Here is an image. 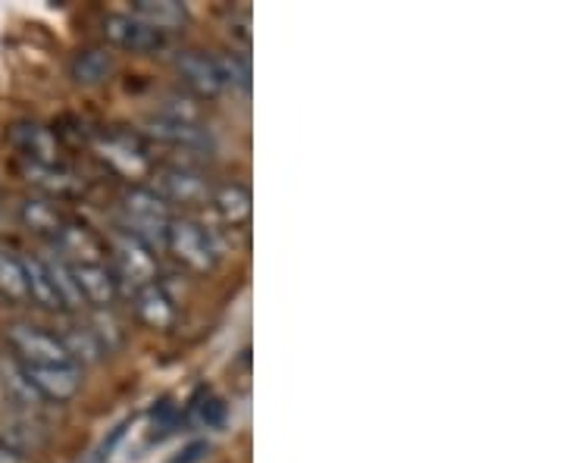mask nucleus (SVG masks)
Returning a JSON list of instances; mask_svg holds the SVG:
<instances>
[{
	"mask_svg": "<svg viewBox=\"0 0 563 463\" xmlns=\"http://www.w3.org/2000/svg\"><path fill=\"white\" fill-rule=\"evenodd\" d=\"M176 73H179L181 85L198 98H217L220 91H225L217 57H210L203 51H179L176 54Z\"/></svg>",
	"mask_w": 563,
	"mask_h": 463,
	"instance_id": "f8f14e48",
	"label": "nucleus"
},
{
	"mask_svg": "<svg viewBox=\"0 0 563 463\" xmlns=\"http://www.w3.org/2000/svg\"><path fill=\"white\" fill-rule=\"evenodd\" d=\"M63 348H66V354H69V361L76 363V366H91V363H98L107 354L103 351V344L98 342V335H95V329L91 326H69L66 332L60 335Z\"/></svg>",
	"mask_w": 563,
	"mask_h": 463,
	"instance_id": "412c9836",
	"label": "nucleus"
},
{
	"mask_svg": "<svg viewBox=\"0 0 563 463\" xmlns=\"http://www.w3.org/2000/svg\"><path fill=\"white\" fill-rule=\"evenodd\" d=\"M225 417H229V407L222 401L220 395L213 392V388H207L201 385L195 395H191V401L185 407V423L195 426V429H220L225 423Z\"/></svg>",
	"mask_w": 563,
	"mask_h": 463,
	"instance_id": "aec40b11",
	"label": "nucleus"
},
{
	"mask_svg": "<svg viewBox=\"0 0 563 463\" xmlns=\"http://www.w3.org/2000/svg\"><path fill=\"white\" fill-rule=\"evenodd\" d=\"M135 313H139V320L144 326H151V329H173L176 320H179V310H176V301L169 298V291L163 288L161 283L154 285H144L135 291Z\"/></svg>",
	"mask_w": 563,
	"mask_h": 463,
	"instance_id": "2eb2a0df",
	"label": "nucleus"
},
{
	"mask_svg": "<svg viewBox=\"0 0 563 463\" xmlns=\"http://www.w3.org/2000/svg\"><path fill=\"white\" fill-rule=\"evenodd\" d=\"M113 69H117V60H113V54L107 47H85L69 63L73 79L85 85V88H95V85L107 81L113 76Z\"/></svg>",
	"mask_w": 563,
	"mask_h": 463,
	"instance_id": "6ab92c4d",
	"label": "nucleus"
},
{
	"mask_svg": "<svg viewBox=\"0 0 563 463\" xmlns=\"http://www.w3.org/2000/svg\"><path fill=\"white\" fill-rule=\"evenodd\" d=\"M22 373V379L29 383V388L38 395L41 401L66 404L73 401L81 392V370L79 366H22L16 363Z\"/></svg>",
	"mask_w": 563,
	"mask_h": 463,
	"instance_id": "6e6552de",
	"label": "nucleus"
},
{
	"mask_svg": "<svg viewBox=\"0 0 563 463\" xmlns=\"http://www.w3.org/2000/svg\"><path fill=\"white\" fill-rule=\"evenodd\" d=\"M103 38L110 41L113 47L132 51V54H157V51L166 47V35L147 29L132 13H110L103 20Z\"/></svg>",
	"mask_w": 563,
	"mask_h": 463,
	"instance_id": "9b49d317",
	"label": "nucleus"
},
{
	"mask_svg": "<svg viewBox=\"0 0 563 463\" xmlns=\"http://www.w3.org/2000/svg\"><path fill=\"white\" fill-rule=\"evenodd\" d=\"M22 176L29 179V185H35L41 191V198L51 201H63V198H79L85 191V181L66 166H35V163H22Z\"/></svg>",
	"mask_w": 563,
	"mask_h": 463,
	"instance_id": "4468645a",
	"label": "nucleus"
},
{
	"mask_svg": "<svg viewBox=\"0 0 563 463\" xmlns=\"http://www.w3.org/2000/svg\"><path fill=\"white\" fill-rule=\"evenodd\" d=\"M20 222L29 229V232H38V235H47L51 242L57 239L63 225H66V213H63L57 201L51 198H25L20 203Z\"/></svg>",
	"mask_w": 563,
	"mask_h": 463,
	"instance_id": "a211bd4d",
	"label": "nucleus"
},
{
	"mask_svg": "<svg viewBox=\"0 0 563 463\" xmlns=\"http://www.w3.org/2000/svg\"><path fill=\"white\" fill-rule=\"evenodd\" d=\"M69 269H73V279H76V288H79L85 307L110 310V304L117 301V295H120V285L113 279L110 266L107 263H79V266H69Z\"/></svg>",
	"mask_w": 563,
	"mask_h": 463,
	"instance_id": "ddd939ff",
	"label": "nucleus"
},
{
	"mask_svg": "<svg viewBox=\"0 0 563 463\" xmlns=\"http://www.w3.org/2000/svg\"><path fill=\"white\" fill-rule=\"evenodd\" d=\"M154 191L161 195L163 201L181 203V207H201L213 198V185L203 179L198 169L191 166H161L154 169Z\"/></svg>",
	"mask_w": 563,
	"mask_h": 463,
	"instance_id": "423d86ee",
	"label": "nucleus"
},
{
	"mask_svg": "<svg viewBox=\"0 0 563 463\" xmlns=\"http://www.w3.org/2000/svg\"><path fill=\"white\" fill-rule=\"evenodd\" d=\"M163 247L181 263L188 266L191 273H210L217 261H220V251L213 235L203 229L201 222L188 220V217H173L166 225V235H163Z\"/></svg>",
	"mask_w": 563,
	"mask_h": 463,
	"instance_id": "20e7f679",
	"label": "nucleus"
},
{
	"mask_svg": "<svg viewBox=\"0 0 563 463\" xmlns=\"http://www.w3.org/2000/svg\"><path fill=\"white\" fill-rule=\"evenodd\" d=\"M207 454H210V442H191L185 444L169 463H201L207 461Z\"/></svg>",
	"mask_w": 563,
	"mask_h": 463,
	"instance_id": "a878e982",
	"label": "nucleus"
},
{
	"mask_svg": "<svg viewBox=\"0 0 563 463\" xmlns=\"http://www.w3.org/2000/svg\"><path fill=\"white\" fill-rule=\"evenodd\" d=\"M217 66H220V76L225 88H242V91H247L251 69H247L244 57H239V54H217Z\"/></svg>",
	"mask_w": 563,
	"mask_h": 463,
	"instance_id": "393cba45",
	"label": "nucleus"
},
{
	"mask_svg": "<svg viewBox=\"0 0 563 463\" xmlns=\"http://www.w3.org/2000/svg\"><path fill=\"white\" fill-rule=\"evenodd\" d=\"M22 269H25V288H29V301L41 307V310H63L60 298L51 285L47 266L41 257H22Z\"/></svg>",
	"mask_w": 563,
	"mask_h": 463,
	"instance_id": "4be33fe9",
	"label": "nucleus"
},
{
	"mask_svg": "<svg viewBox=\"0 0 563 463\" xmlns=\"http://www.w3.org/2000/svg\"><path fill=\"white\" fill-rule=\"evenodd\" d=\"M210 203L217 207L220 220L232 229H244L251 222V213H254V203H251V191L242 181H229V185H220L213 188V198Z\"/></svg>",
	"mask_w": 563,
	"mask_h": 463,
	"instance_id": "f3484780",
	"label": "nucleus"
},
{
	"mask_svg": "<svg viewBox=\"0 0 563 463\" xmlns=\"http://www.w3.org/2000/svg\"><path fill=\"white\" fill-rule=\"evenodd\" d=\"M91 147H95L98 161L125 181L147 179L157 169L154 161H151V154H147L144 139L132 135V132H98L91 139Z\"/></svg>",
	"mask_w": 563,
	"mask_h": 463,
	"instance_id": "f03ea898",
	"label": "nucleus"
},
{
	"mask_svg": "<svg viewBox=\"0 0 563 463\" xmlns=\"http://www.w3.org/2000/svg\"><path fill=\"white\" fill-rule=\"evenodd\" d=\"M0 298L10 304H29L22 257H16L13 251H0Z\"/></svg>",
	"mask_w": 563,
	"mask_h": 463,
	"instance_id": "b1692460",
	"label": "nucleus"
},
{
	"mask_svg": "<svg viewBox=\"0 0 563 463\" xmlns=\"http://www.w3.org/2000/svg\"><path fill=\"white\" fill-rule=\"evenodd\" d=\"M122 210V232L135 235L144 244H163L166 225L173 220L169 203L163 201L161 195L151 185H132L125 188L120 198Z\"/></svg>",
	"mask_w": 563,
	"mask_h": 463,
	"instance_id": "f257e3e1",
	"label": "nucleus"
},
{
	"mask_svg": "<svg viewBox=\"0 0 563 463\" xmlns=\"http://www.w3.org/2000/svg\"><path fill=\"white\" fill-rule=\"evenodd\" d=\"M44 266H47V276H51V285H54V291H57V298H60L63 310H81L85 301H81L79 288H76V279H73V269H69V263L60 261L57 254H47V257H41Z\"/></svg>",
	"mask_w": 563,
	"mask_h": 463,
	"instance_id": "5701e85b",
	"label": "nucleus"
},
{
	"mask_svg": "<svg viewBox=\"0 0 563 463\" xmlns=\"http://www.w3.org/2000/svg\"><path fill=\"white\" fill-rule=\"evenodd\" d=\"M10 144L20 151L22 163H35V166H60L63 144L57 132L51 125L35 120H22L10 129Z\"/></svg>",
	"mask_w": 563,
	"mask_h": 463,
	"instance_id": "0eeeda50",
	"label": "nucleus"
},
{
	"mask_svg": "<svg viewBox=\"0 0 563 463\" xmlns=\"http://www.w3.org/2000/svg\"><path fill=\"white\" fill-rule=\"evenodd\" d=\"M107 257H110V273H113L117 285L139 291L144 285L157 283V273H161L157 254L151 244H144L135 235L120 229L107 244Z\"/></svg>",
	"mask_w": 563,
	"mask_h": 463,
	"instance_id": "7ed1b4c3",
	"label": "nucleus"
},
{
	"mask_svg": "<svg viewBox=\"0 0 563 463\" xmlns=\"http://www.w3.org/2000/svg\"><path fill=\"white\" fill-rule=\"evenodd\" d=\"M144 139L161 142L166 147H179V151H195V154H210L213 151V135H210V129H203L201 122L151 117L144 122Z\"/></svg>",
	"mask_w": 563,
	"mask_h": 463,
	"instance_id": "1a4fd4ad",
	"label": "nucleus"
},
{
	"mask_svg": "<svg viewBox=\"0 0 563 463\" xmlns=\"http://www.w3.org/2000/svg\"><path fill=\"white\" fill-rule=\"evenodd\" d=\"M132 16L144 22L147 29L169 35V32H179L188 22V7L179 0H135L132 3Z\"/></svg>",
	"mask_w": 563,
	"mask_h": 463,
	"instance_id": "dca6fc26",
	"label": "nucleus"
},
{
	"mask_svg": "<svg viewBox=\"0 0 563 463\" xmlns=\"http://www.w3.org/2000/svg\"><path fill=\"white\" fill-rule=\"evenodd\" d=\"M7 342L13 348V357L22 366H69V354L63 348L57 332H47L32 322H16L7 329ZM76 366V363H73Z\"/></svg>",
	"mask_w": 563,
	"mask_h": 463,
	"instance_id": "39448f33",
	"label": "nucleus"
},
{
	"mask_svg": "<svg viewBox=\"0 0 563 463\" xmlns=\"http://www.w3.org/2000/svg\"><path fill=\"white\" fill-rule=\"evenodd\" d=\"M54 254L66 261L69 266H79V263H107V242L101 235L85 225V222L66 220L57 239H54Z\"/></svg>",
	"mask_w": 563,
	"mask_h": 463,
	"instance_id": "9d476101",
	"label": "nucleus"
}]
</instances>
